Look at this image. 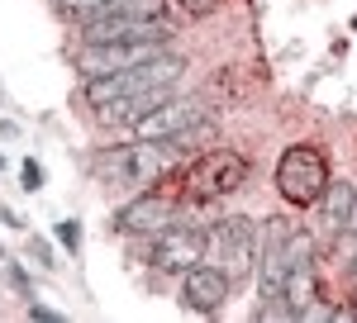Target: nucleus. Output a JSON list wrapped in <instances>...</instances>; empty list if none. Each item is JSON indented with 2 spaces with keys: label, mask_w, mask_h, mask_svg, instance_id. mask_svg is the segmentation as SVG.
Wrapping results in <instances>:
<instances>
[{
  "label": "nucleus",
  "mask_w": 357,
  "mask_h": 323,
  "mask_svg": "<svg viewBox=\"0 0 357 323\" xmlns=\"http://www.w3.org/2000/svg\"><path fill=\"white\" fill-rule=\"evenodd\" d=\"M186 72V57L176 53H158L148 62H134L124 72H105V77H91L86 81V100L91 109L110 105V100H124V95H138V90H153V86H176Z\"/></svg>",
  "instance_id": "obj_1"
},
{
  "label": "nucleus",
  "mask_w": 357,
  "mask_h": 323,
  "mask_svg": "<svg viewBox=\"0 0 357 323\" xmlns=\"http://www.w3.org/2000/svg\"><path fill=\"white\" fill-rule=\"evenodd\" d=\"M329 157L319 152V148H310V143H296V148H286L281 162H276V190H281V200H291L296 210L305 205H319V195L329 186Z\"/></svg>",
  "instance_id": "obj_2"
},
{
  "label": "nucleus",
  "mask_w": 357,
  "mask_h": 323,
  "mask_svg": "<svg viewBox=\"0 0 357 323\" xmlns=\"http://www.w3.org/2000/svg\"><path fill=\"white\" fill-rule=\"evenodd\" d=\"M181 181L191 190V200H220V195H234L248 181V162L238 152H229V148H210L186 166Z\"/></svg>",
  "instance_id": "obj_3"
},
{
  "label": "nucleus",
  "mask_w": 357,
  "mask_h": 323,
  "mask_svg": "<svg viewBox=\"0 0 357 323\" xmlns=\"http://www.w3.org/2000/svg\"><path fill=\"white\" fill-rule=\"evenodd\" d=\"M210 247H215L210 228H200V223H172L153 242V267L167 271V276H186L191 267H200L210 257Z\"/></svg>",
  "instance_id": "obj_4"
},
{
  "label": "nucleus",
  "mask_w": 357,
  "mask_h": 323,
  "mask_svg": "<svg viewBox=\"0 0 357 323\" xmlns=\"http://www.w3.org/2000/svg\"><path fill=\"white\" fill-rule=\"evenodd\" d=\"M291 219H267L262 223V247H257V295L262 304L272 299H286V276H291V262H286V238H291Z\"/></svg>",
  "instance_id": "obj_5"
},
{
  "label": "nucleus",
  "mask_w": 357,
  "mask_h": 323,
  "mask_svg": "<svg viewBox=\"0 0 357 323\" xmlns=\"http://www.w3.org/2000/svg\"><path fill=\"white\" fill-rule=\"evenodd\" d=\"M176 214H181V195L162 181L158 190L134 195V200L114 214V223H119L124 233H162V228H172V223H176Z\"/></svg>",
  "instance_id": "obj_6"
},
{
  "label": "nucleus",
  "mask_w": 357,
  "mask_h": 323,
  "mask_svg": "<svg viewBox=\"0 0 357 323\" xmlns=\"http://www.w3.org/2000/svg\"><path fill=\"white\" fill-rule=\"evenodd\" d=\"M195 119H205V100H195V95H172V100H162L153 114L138 119L134 138L138 143H167V138L181 134V129H191Z\"/></svg>",
  "instance_id": "obj_7"
},
{
  "label": "nucleus",
  "mask_w": 357,
  "mask_h": 323,
  "mask_svg": "<svg viewBox=\"0 0 357 323\" xmlns=\"http://www.w3.org/2000/svg\"><path fill=\"white\" fill-rule=\"evenodd\" d=\"M215 247L224 252V262L234 267V276H248L257 267V247H262V228L252 223L248 214H234V219H220L215 228Z\"/></svg>",
  "instance_id": "obj_8"
},
{
  "label": "nucleus",
  "mask_w": 357,
  "mask_h": 323,
  "mask_svg": "<svg viewBox=\"0 0 357 323\" xmlns=\"http://www.w3.org/2000/svg\"><path fill=\"white\" fill-rule=\"evenodd\" d=\"M229 285H234V276L220 267H210V262H200L181 276V304L191 309V314H215L224 299H229Z\"/></svg>",
  "instance_id": "obj_9"
},
{
  "label": "nucleus",
  "mask_w": 357,
  "mask_h": 323,
  "mask_svg": "<svg viewBox=\"0 0 357 323\" xmlns=\"http://www.w3.org/2000/svg\"><path fill=\"white\" fill-rule=\"evenodd\" d=\"M167 53V43H86L82 53V72L86 77H105V72H124L134 62Z\"/></svg>",
  "instance_id": "obj_10"
},
{
  "label": "nucleus",
  "mask_w": 357,
  "mask_h": 323,
  "mask_svg": "<svg viewBox=\"0 0 357 323\" xmlns=\"http://www.w3.org/2000/svg\"><path fill=\"white\" fill-rule=\"evenodd\" d=\"M162 100H172V86H153V90H138V95L110 100V105H100V124H138L143 114H153Z\"/></svg>",
  "instance_id": "obj_11"
},
{
  "label": "nucleus",
  "mask_w": 357,
  "mask_h": 323,
  "mask_svg": "<svg viewBox=\"0 0 357 323\" xmlns=\"http://www.w3.org/2000/svg\"><path fill=\"white\" fill-rule=\"evenodd\" d=\"M91 166H96L100 181H110V186H129V181L143 176V148H105V152L91 157Z\"/></svg>",
  "instance_id": "obj_12"
},
{
  "label": "nucleus",
  "mask_w": 357,
  "mask_h": 323,
  "mask_svg": "<svg viewBox=\"0 0 357 323\" xmlns=\"http://www.w3.org/2000/svg\"><path fill=\"white\" fill-rule=\"evenodd\" d=\"M319 205H324L329 228H353L357 223V186L353 181H329L324 195H319Z\"/></svg>",
  "instance_id": "obj_13"
},
{
  "label": "nucleus",
  "mask_w": 357,
  "mask_h": 323,
  "mask_svg": "<svg viewBox=\"0 0 357 323\" xmlns=\"http://www.w3.org/2000/svg\"><path fill=\"white\" fill-rule=\"evenodd\" d=\"M314 299H324L319 267H314V262H305V267H291V276H286V304L296 309V319H301V314L310 309V304H314Z\"/></svg>",
  "instance_id": "obj_14"
},
{
  "label": "nucleus",
  "mask_w": 357,
  "mask_h": 323,
  "mask_svg": "<svg viewBox=\"0 0 357 323\" xmlns=\"http://www.w3.org/2000/svg\"><path fill=\"white\" fill-rule=\"evenodd\" d=\"M286 262H291V267H305V262H314V233H305V228H291V238H286Z\"/></svg>",
  "instance_id": "obj_15"
},
{
  "label": "nucleus",
  "mask_w": 357,
  "mask_h": 323,
  "mask_svg": "<svg viewBox=\"0 0 357 323\" xmlns=\"http://www.w3.org/2000/svg\"><path fill=\"white\" fill-rule=\"evenodd\" d=\"M57 242H62L67 252H77V247H82V223H77V219H62V223H57Z\"/></svg>",
  "instance_id": "obj_16"
},
{
  "label": "nucleus",
  "mask_w": 357,
  "mask_h": 323,
  "mask_svg": "<svg viewBox=\"0 0 357 323\" xmlns=\"http://www.w3.org/2000/svg\"><path fill=\"white\" fill-rule=\"evenodd\" d=\"M29 257H33V262H38L43 271H57V267H62V262L53 257V247H48L43 238H33V242H29Z\"/></svg>",
  "instance_id": "obj_17"
},
{
  "label": "nucleus",
  "mask_w": 357,
  "mask_h": 323,
  "mask_svg": "<svg viewBox=\"0 0 357 323\" xmlns=\"http://www.w3.org/2000/svg\"><path fill=\"white\" fill-rule=\"evenodd\" d=\"M105 5H110V0H62L67 15H86V19H91L96 10H105Z\"/></svg>",
  "instance_id": "obj_18"
},
{
  "label": "nucleus",
  "mask_w": 357,
  "mask_h": 323,
  "mask_svg": "<svg viewBox=\"0 0 357 323\" xmlns=\"http://www.w3.org/2000/svg\"><path fill=\"white\" fill-rule=\"evenodd\" d=\"M20 181H24V190H43V166L38 162H24L20 166Z\"/></svg>",
  "instance_id": "obj_19"
},
{
  "label": "nucleus",
  "mask_w": 357,
  "mask_h": 323,
  "mask_svg": "<svg viewBox=\"0 0 357 323\" xmlns=\"http://www.w3.org/2000/svg\"><path fill=\"white\" fill-rule=\"evenodd\" d=\"M220 5H224V0H181V10H186V15H195V19H200V15H215Z\"/></svg>",
  "instance_id": "obj_20"
},
{
  "label": "nucleus",
  "mask_w": 357,
  "mask_h": 323,
  "mask_svg": "<svg viewBox=\"0 0 357 323\" xmlns=\"http://www.w3.org/2000/svg\"><path fill=\"white\" fill-rule=\"evenodd\" d=\"M5 276H10V285H15L20 295H29V276H24V267H10Z\"/></svg>",
  "instance_id": "obj_21"
},
{
  "label": "nucleus",
  "mask_w": 357,
  "mask_h": 323,
  "mask_svg": "<svg viewBox=\"0 0 357 323\" xmlns=\"http://www.w3.org/2000/svg\"><path fill=\"white\" fill-rule=\"evenodd\" d=\"M29 314H33L38 323H62V314H57V309H48V304H33Z\"/></svg>",
  "instance_id": "obj_22"
},
{
  "label": "nucleus",
  "mask_w": 357,
  "mask_h": 323,
  "mask_svg": "<svg viewBox=\"0 0 357 323\" xmlns=\"http://www.w3.org/2000/svg\"><path fill=\"white\" fill-rule=\"evenodd\" d=\"M348 276H353V285H357V252H353V262H348Z\"/></svg>",
  "instance_id": "obj_23"
},
{
  "label": "nucleus",
  "mask_w": 357,
  "mask_h": 323,
  "mask_svg": "<svg viewBox=\"0 0 357 323\" xmlns=\"http://www.w3.org/2000/svg\"><path fill=\"white\" fill-rule=\"evenodd\" d=\"M353 228H357V223H353Z\"/></svg>",
  "instance_id": "obj_24"
}]
</instances>
